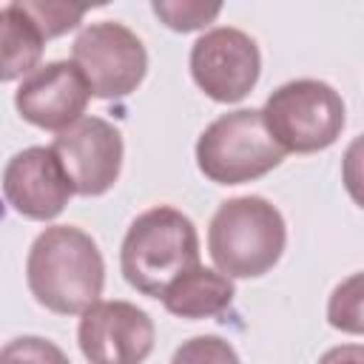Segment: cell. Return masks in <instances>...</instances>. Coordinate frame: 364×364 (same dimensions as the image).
<instances>
[{
    "mask_svg": "<svg viewBox=\"0 0 364 364\" xmlns=\"http://www.w3.org/2000/svg\"><path fill=\"white\" fill-rule=\"evenodd\" d=\"M284 151L264 128L262 111L236 108L216 117L196 139V165L216 185L253 182L279 168Z\"/></svg>",
    "mask_w": 364,
    "mask_h": 364,
    "instance_id": "5",
    "label": "cell"
},
{
    "mask_svg": "<svg viewBox=\"0 0 364 364\" xmlns=\"http://www.w3.org/2000/svg\"><path fill=\"white\" fill-rule=\"evenodd\" d=\"M43 46L46 40L34 20L23 11L20 0L0 9V82L28 77L34 68H40Z\"/></svg>",
    "mask_w": 364,
    "mask_h": 364,
    "instance_id": "13",
    "label": "cell"
},
{
    "mask_svg": "<svg viewBox=\"0 0 364 364\" xmlns=\"http://www.w3.org/2000/svg\"><path fill=\"white\" fill-rule=\"evenodd\" d=\"M262 74V54L250 34L216 26L191 46V77L216 102L245 100Z\"/></svg>",
    "mask_w": 364,
    "mask_h": 364,
    "instance_id": "7",
    "label": "cell"
},
{
    "mask_svg": "<svg viewBox=\"0 0 364 364\" xmlns=\"http://www.w3.org/2000/svg\"><path fill=\"white\" fill-rule=\"evenodd\" d=\"M318 364H364V347L361 344H338L330 347Z\"/></svg>",
    "mask_w": 364,
    "mask_h": 364,
    "instance_id": "19",
    "label": "cell"
},
{
    "mask_svg": "<svg viewBox=\"0 0 364 364\" xmlns=\"http://www.w3.org/2000/svg\"><path fill=\"white\" fill-rule=\"evenodd\" d=\"M233 296H236L233 279H228L225 273H219L213 267L193 264L162 290L159 301L165 304V310L171 316L210 318V316L225 313L233 304Z\"/></svg>",
    "mask_w": 364,
    "mask_h": 364,
    "instance_id": "12",
    "label": "cell"
},
{
    "mask_svg": "<svg viewBox=\"0 0 364 364\" xmlns=\"http://www.w3.org/2000/svg\"><path fill=\"white\" fill-rule=\"evenodd\" d=\"M327 321L350 336H361L364 318H361V273L347 276L336 290L330 293L327 301Z\"/></svg>",
    "mask_w": 364,
    "mask_h": 364,
    "instance_id": "15",
    "label": "cell"
},
{
    "mask_svg": "<svg viewBox=\"0 0 364 364\" xmlns=\"http://www.w3.org/2000/svg\"><path fill=\"white\" fill-rule=\"evenodd\" d=\"M262 119L284 154H316L341 136L347 108L333 85L321 80H290L270 91Z\"/></svg>",
    "mask_w": 364,
    "mask_h": 364,
    "instance_id": "4",
    "label": "cell"
},
{
    "mask_svg": "<svg viewBox=\"0 0 364 364\" xmlns=\"http://www.w3.org/2000/svg\"><path fill=\"white\" fill-rule=\"evenodd\" d=\"M151 11L171 28V31H196L213 23L222 11L219 3H199V0H154Z\"/></svg>",
    "mask_w": 364,
    "mask_h": 364,
    "instance_id": "14",
    "label": "cell"
},
{
    "mask_svg": "<svg viewBox=\"0 0 364 364\" xmlns=\"http://www.w3.org/2000/svg\"><path fill=\"white\" fill-rule=\"evenodd\" d=\"M193 264H199V233L182 210L156 205L128 225L119 247V270L136 293L159 299Z\"/></svg>",
    "mask_w": 364,
    "mask_h": 364,
    "instance_id": "3",
    "label": "cell"
},
{
    "mask_svg": "<svg viewBox=\"0 0 364 364\" xmlns=\"http://www.w3.org/2000/svg\"><path fill=\"white\" fill-rule=\"evenodd\" d=\"M74 193L102 196L108 193L122 171V134L114 122L102 117H82L51 142Z\"/></svg>",
    "mask_w": 364,
    "mask_h": 364,
    "instance_id": "8",
    "label": "cell"
},
{
    "mask_svg": "<svg viewBox=\"0 0 364 364\" xmlns=\"http://www.w3.org/2000/svg\"><path fill=\"white\" fill-rule=\"evenodd\" d=\"M88 100L91 91L80 68L68 60H54L34 68L14 91L17 114L31 125L57 134L82 119Z\"/></svg>",
    "mask_w": 364,
    "mask_h": 364,
    "instance_id": "11",
    "label": "cell"
},
{
    "mask_svg": "<svg viewBox=\"0 0 364 364\" xmlns=\"http://www.w3.org/2000/svg\"><path fill=\"white\" fill-rule=\"evenodd\" d=\"M26 282L37 304L57 316H82L100 301L105 262L97 242L74 225H51L28 247Z\"/></svg>",
    "mask_w": 364,
    "mask_h": 364,
    "instance_id": "1",
    "label": "cell"
},
{
    "mask_svg": "<svg viewBox=\"0 0 364 364\" xmlns=\"http://www.w3.org/2000/svg\"><path fill=\"white\" fill-rule=\"evenodd\" d=\"M154 318L122 299L91 304L77 327L88 364H142L154 350Z\"/></svg>",
    "mask_w": 364,
    "mask_h": 364,
    "instance_id": "9",
    "label": "cell"
},
{
    "mask_svg": "<svg viewBox=\"0 0 364 364\" xmlns=\"http://www.w3.org/2000/svg\"><path fill=\"white\" fill-rule=\"evenodd\" d=\"M0 185L6 202L31 222L57 219L74 196V188L51 145H31L17 151L3 168Z\"/></svg>",
    "mask_w": 364,
    "mask_h": 364,
    "instance_id": "10",
    "label": "cell"
},
{
    "mask_svg": "<svg viewBox=\"0 0 364 364\" xmlns=\"http://www.w3.org/2000/svg\"><path fill=\"white\" fill-rule=\"evenodd\" d=\"M20 6L34 20L43 40H54L77 28L80 20L85 17V6H68V3H54V0H20Z\"/></svg>",
    "mask_w": 364,
    "mask_h": 364,
    "instance_id": "16",
    "label": "cell"
},
{
    "mask_svg": "<svg viewBox=\"0 0 364 364\" xmlns=\"http://www.w3.org/2000/svg\"><path fill=\"white\" fill-rule=\"evenodd\" d=\"M171 364H239V355L219 336H193L173 350Z\"/></svg>",
    "mask_w": 364,
    "mask_h": 364,
    "instance_id": "18",
    "label": "cell"
},
{
    "mask_svg": "<svg viewBox=\"0 0 364 364\" xmlns=\"http://www.w3.org/2000/svg\"><path fill=\"white\" fill-rule=\"evenodd\" d=\"M284 245V216L264 196L225 199L208 225V253L228 279L264 276L279 264Z\"/></svg>",
    "mask_w": 364,
    "mask_h": 364,
    "instance_id": "2",
    "label": "cell"
},
{
    "mask_svg": "<svg viewBox=\"0 0 364 364\" xmlns=\"http://www.w3.org/2000/svg\"><path fill=\"white\" fill-rule=\"evenodd\" d=\"M71 63L80 68L91 97L117 100L139 88L148 71V51L142 40L122 23H88L74 46Z\"/></svg>",
    "mask_w": 364,
    "mask_h": 364,
    "instance_id": "6",
    "label": "cell"
},
{
    "mask_svg": "<svg viewBox=\"0 0 364 364\" xmlns=\"http://www.w3.org/2000/svg\"><path fill=\"white\" fill-rule=\"evenodd\" d=\"M0 364H71L68 355L43 336H20L0 347Z\"/></svg>",
    "mask_w": 364,
    "mask_h": 364,
    "instance_id": "17",
    "label": "cell"
}]
</instances>
